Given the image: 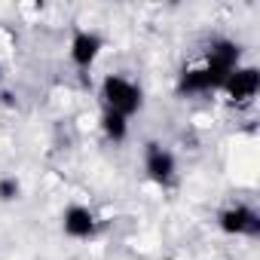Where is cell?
Returning <instances> with one entry per match:
<instances>
[{"mask_svg": "<svg viewBox=\"0 0 260 260\" xmlns=\"http://www.w3.org/2000/svg\"><path fill=\"white\" fill-rule=\"evenodd\" d=\"M220 230L230 236H257L260 233V217L248 205H230L220 211Z\"/></svg>", "mask_w": 260, "mask_h": 260, "instance_id": "cell-3", "label": "cell"}, {"mask_svg": "<svg viewBox=\"0 0 260 260\" xmlns=\"http://www.w3.org/2000/svg\"><path fill=\"white\" fill-rule=\"evenodd\" d=\"M220 89L226 92L230 101L245 104V101H251V98L257 95V89H260V74H257V68H236V71L223 80Z\"/></svg>", "mask_w": 260, "mask_h": 260, "instance_id": "cell-2", "label": "cell"}, {"mask_svg": "<svg viewBox=\"0 0 260 260\" xmlns=\"http://www.w3.org/2000/svg\"><path fill=\"white\" fill-rule=\"evenodd\" d=\"M220 86H223V77L211 74V71L202 64V68H196V71L181 74L178 92H181V95H202V92H211V89H220Z\"/></svg>", "mask_w": 260, "mask_h": 260, "instance_id": "cell-7", "label": "cell"}, {"mask_svg": "<svg viewBox=\"0 0 260 260\" xmlns=\"http://www.w3.org/2000/svg\"><path fill=\"white\" fill-rule=\"evenodd\" d=\"M101 98H104L107 110H113V113H119V116H132V113L141 107V89H138L132 80L119 77V74L104 77V83H101Z\"/></svg>", "mask_w": 260, "mask_h": 260, "instance_id": "cell-1", "label": "cell"}, {"mask_svg": "<svg viewBox=\"0 0 260 260\" xmlns=\"http://www.w3.org/2000/svg\"><path fill=\"white\" fill-rule=\"evenodd\" d=\"M205 68L217 77H230L236 68H239V43L233 40H214L208 46V55H205Z\"/></svg>", "mask_w": 260, "mask_h": 260, "instance_id": "cell-4", "label": "cell"}, {"mask_svg": "<svg viewBox=\"0 0 260 260\" xmlns=\"http://www.w3.org/2000/svg\"><path fill=\"white\" fill-rule=\"evenodd\" d=\"M61 226H64V233H68L71 239H89V236L95 233L98 220H95L92 208H86V205H71V208L64 211V217H61Z\"/></svg>", "mask_w": 260, "mask_h": 260, "instance_id": "cell-6", "label": "cell"}, {"mask_svg": "<svg viewBox=\"0 0 260 260\" xmlns=\"http://www.w3.org/2000/svg\"><path fill=\"white\" fill-rule=\"evenodd\" d=\"M98 52H101V37H98V34H92V31H77V34H74V43H71V58H74V64L89 68V64L98 58Z\"/></svg>", "mask_w": 260, "mask_h": 260, "instance_id": "cell-8", "label": "cell"}, {"mask_svg": "<svg viewBox=\"0 0 260 260\" xmlns=\"http://www.w3.org/2000/svg\"><path fill=\"white\" fill-rule=\"evenodd\" d=\"M144 169L156 184H169L175 178V156L169 150H162L159 144H147L144 150Z\"/></svg>", "mask_w": 260, "mask_h": 260, "instance_id": "cell-5", "label": "cell"}, {"mask_svg": "<svg viewBox=\"0 0 260 260\" xmlns=\"http://www.w3.org/2000/svg\"><path fill=\"white\" fill-rule=\"evenodd\" d=\"M16 196H19V181H16V178H4V181H0V199L10 202V199H16Z\"/></svg>", "mask_w": 260, "mask_h": 260, "instance_id": "cell-10", "label": "cell"}, {"mask_svg": "<svg viewBox=\"0 0 260 260\" xmlns=\"http://www.w3.org/2000/svg\"><path fill=\"white\" fill-rule=\"evenodd\" d=\"M125 119H128V116H119V113H113V110L104 113L101 125H104V135H107L110 141H122V138L128 135V122H125Z\"/></svg>", "mask_w": 260, "mask_h": 260, "instance_id": "cell-9", "label": "cell"}]
</instances>
